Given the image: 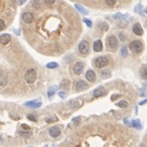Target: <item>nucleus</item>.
Wrapping results in <instances>:
<instances>
[{
    "label": "nucleus",
    "mask_w": 147,
    "mask_h": 147,
    "mask_svg": "<svg viewBox=\"0 0 147 147\" xmlns=\"http://www.w3.org/2000/svg\"><path fill=\"white\" fill-rule=\"evenodd\" d=\"M36 78H37V73H36V71L33 70V69L28 70L26 75H25V79H26L27 83H29V84L34 83L35 80H36Z\"/></svg>",
    "instance_id": "1"
},
{
    "label": "nucleus",
    "mask_w": 147,
    "mask_h": 147,
    "mask_svg": "<svg viewBox=\"0 0 147 147\" xmlns=\"http://www.w3.org/2000/svg\"><path fill=\"white\" fill-rule=\"evenodd\" d=\"M26 1H27V0H19V4H20V5H23V4H24V2H26Z\"/></svg>",
    "instance_id": "35"
},
{
    "label": "nucleus",
    "mask_w": 147,
    "mask_h": 147,
    "mask_svg": "<svg viewBox=\"0 0 147 147\" xmlns=\"http://www.w3.org/2000/svg\"><path fill=\"white\" fill-rule=\"evenodd\" d=\"M141 122L139 121V120H134L133 122H132V126L133 127H135V128H137V129H140L141 128V124H140Z\"/></svg>",
    "instance_id": "20"
},
{
    "label": "nucleus",
    "mask_w": 147,
    "mask_h": 147,
    "mask_svg": "<svg viewBox=\"0 0 147 147\" xmlns=\"http://www.w3.org/2000/svg\"><path fill=\"white\" fill-rule=\"evenodd\" d=\"M104 94H105V89H104L102 86L96 88V89L94 90V92H93V96L96 97V98H98V97H100V96H102V95H104Z\"/></svg>",
    "instance_id": "11"
},
{
    "label": "nucleus",
    "mask_w": 147,
    "mask_h": 147,
    "mask_svg": "<svg viewBox=\"0 0 147 147\" xmlns=\"http://www.w3.org/2000/svg\"><path fill=\"white\" fill-rule=\"evenodd\" d=\"M117 105H118V106H120V107H123V108H127V107H129V103H128L126 100H122V101L118 102V103H117Z\"/></svg>",
    "instance_id": "19"
},
{
    "label": "nucleus",
    "mask_w": 147,
    "mask_h": 147,
    "mask_svg": "<svg viewBox=\"0 0 147 147\" xmlns=\"http://www.w3.org/2000/svg\"><path fill=\"white\" fill-rule=\"evenodd\" d=\"M10 41V35L8 34H3L0 36V43L5 45V44H8V42Z\"/></svg>",
    "instance_id": "15"
},
{
    "label": "nucleus",
    "mask_w": 147,
    "mask_h": 147,
    "mask_svg": "<svg viewBox=\"0 0 147 147\" xmlns=\"http://www.w3.org/2000/svg\"><path fill=\"white\" fill-rule=\"evenodd\" d=\"M80 121V118H75L73 119V123H77V122H79Z\"/></svg>",
    "instance_id": "33"
},
{
    "label": "nucleus",
    "mask_w": 147,
    "mask_h": 147,
    "mask_svg": "<svg viewBox=\"0 0 147 147\" xmlns=\"http://www.w3.org/2000/svg\"><path fill=\"white\" fill-rule=\"evenodd\" d=\"M102 77L103 78H105V77H110V74H109V72H102Z\"/></svg>",
    "instance_id": "28"
},
{
    "label": "nucleus",
    "mask_w": 147,
    "mask_h": 147,
    "mask_svg": "<svg viewBox=\"0 0 147 147\" xmlns=\"http://www.w3.org/2000/svg\"><path fill=\"white\" fill-rule=\"evenodd\" d=\"M22 127H23L24 129H29V127H28V126H26V125H23Z\"/></svg>",
    "instance_id": "36"
},
{
    "label": "nucleus",
    "mask_w": 147,
    "mask_h": 147,
    "mask_svg": "<svg viewBox=\"0 0 147 147\" xmlns=\"http://www.w3.org/2000/svg\"><path fill=\"white\" fill-rule=\"evenodd\" d=\"M102 42L100 41V40H97V41H95L94 42V44H93V49L96 51V52H99V51H101L102 50Z\"/></svg>",
    "instance_id": "16"
},
{
    "label": "nucleus",
    "mask_w": 147,
    "mask_h": 147,
    "mask_svg": "<svg viewBox=\"0 0 147 147\" xmlns=\"http://www.w3.org/2000/svg\"><path fill=\"white\" fill-rule=\"evenodd\" d=\"M145 102H146V99H145V100H144V101H142V102H140V105H143V104H144V103H145Z\"/></svg>",
    "instance_id": "37"
},
{
    "label": "nucleus",
    "mask_w": 147,
    "mask_h": 147,
    "mask_svg": "<svg viewBox=\"0 0 147 147\" xmlns=\"http://www.w3.org/2000/svg\"><path fill=\"white\" fill-rule=\"evenodd\" d=\"M45 121H46L47 123H51V122H56V121H57V119H56L55 117H52V118H46V119H45Z\"/></svg>",
    "instance_id": "24"
},
{
    "label": "nucleus",
    "mask_w": 147,
    "mask_h": 147,
    "mask_svg": "<svg viewBox=\"0 0 147 147\" xmlns=\"http://www.w3.org/2000/svg\"><path fill=\"white\" fill-rule=\"evenodd\" d=\"M146 68L145 69H143V72H142V78L143 79H146Z\"/></svg>",
    "instance_id": "31"
},
{
    "label": "nucleus",
    "mask_w": 147,
    "mask_h": 147,
    "mask_svg": "<svg viewBox=\"0 0 147 147\" xmlns=\"http://www.w3.org/2000/svg\"><path fill=\"white\" fill-rule=\"evenodd\" d=\"M120 95H112V97H111V99L112 100H114V99H117V97H119Z\"/></svg>",
    "instance_id": "34"
},
{
    "label": "nucleus",
    "mask_w": 147,
    "mask_h": 147,
    "mask_svg": "<svg viewBox=\"0 0 147 147\" xmlns=\"http://www.w3.org/2000/svg\"><path fill=\"white\" fill-rule=\"evenodd\" d=\"M4 28H5V23H4V20H3V19H1V18H0V31L4 30Z\"/></svg>",
    "instance_id": "25"
},
{
    "label": "nucleus",
    "mask_w": 147,
    "mask_h": 147,
    "mask_svg": "<svg viewBox=\"0 0 147 147\" xmlns=\"http://www.w3.org/2000/svg\"><path fill=\"white\" fill-rule=\"evenodd\" d=\"M108 45L111 49H116L119 46V40L116 36H109L108 37Z\"/></svg>",
    "instance_id": "5"
},
{
    "label": "nucleus",
    "mask_w": 147,
    "mask_h": 147,
    "mask_svg": "<svg viewBox=\"0 0 147 147\" xmlns=\"http://www.w3.org/2000/svg\"><path fill=\"white\" fill-rule=\"evenodd\" d=\"M48 69H56L57 67H58V65L56 64V62H49V64H47V66H46Z\"/></svg>",
    "instance_id": "21"
},
{
    "label": "nucleus",
    "mask_w": 147,
    "mask_h": 147,
    "mask_svg": "<svg viewBox=\"0 0 147 147\" xmlns=\"http://www.w3.org/2000/svg\"><path fill=\"white\" fill-rule=\"evenodd\" d=\"M42 104V102L40 100H34V101H29V102H26V106H29V107H40Z\"/></svg>",
    "instance_id": "13"
},
{
    "label": "nucleus",
    "mask_w": 147,
    "mask_h": 147,
    "mask_svg": "<svg viewBox=\"0 0 147 147\" xmlns=\"http://www.w3.org/2000/svg\"><path fill=\"white\" fill-rule=\"evenodd\" d=\"M83 70H84V64L83 62L78 61V62L75 64V66H74V73L76 74V75L82 74Z\"/></svg>",
    "instance_id": "7"
},
{
    "label": "nucleus",
    "mask_w": 147,
    "mask_h": 147,
    "mask_svg": "<svg viewBox=\"0 0 147 147\" xmlns=\"http://www.w3.org/2000/svg\"><path fill=\"white\" fill-rule=\"evenodd\" d=\"M84 23L87 24L88 27H92V22H91V20H89V19H87V18H84Z\"/></svg>",
    "instance_id": "26"
},
{
    "label": "nucleus",
    "mask_w": 147,
    "mask_h": 147,
    "mask_svg": "<svg viewBox=\"0 0 147 147\" xmlns=\"http://www.w3.org/2000/svg\"><path fill=\"white\" fill-rule=\"evenodd\" d=\"M87 88H88V84H87L85 81H83V80H80V81H78V82H77V85H76V89H77L78 91L86 90Z\"/></svg>",
    "instance_id": "9"
},
{
    "label": "nucleus",
    "mask_w": 147,
    "mask_h": 147,
    "mask_svg": "<svg viewBox=\"0 0 147 147\" xmlns=\"http://www.w3.org/2000/svg\"><path fill=\"white\" fill-rule=\"evenodd\" d=\"M28 118H29V120H31V121H34V122H36V121H37V119H36V118H34V117H32V116H29Z\"/></svg>",
    "instance_id": "32"
},
{
    "label": "nucleus",
    "mask_w": 147,
    "mask_h": 147,
    "mask_svg": "<svg viewBox=\"0 0 147 147\" xmlns=\"http://www.w3.org/2000/svg\"><path fill=\"white\" fill-rule=\"evenodd\" d=\"M86 79H87L89 82H94L95 79H96V75L94 73V71L89 70V71L86 73Z\"/></svg>",
    "instance_id": "14"
},
{
    "label": "nucleus",
    "mask_w": 147,
    "mask_h": 147,
    "mask_svg": "<svg viewBox=\"0 0 147 147\" xmlns=\"http://www.w3.org/2000/svg\"><path fill=\"white\" fill-rule=\"evenodd\" d=\"M139 95L142 96V97H145V96H146V90H145V88H142V89L139 90Z\"/></svg>",
    "instance_id": "23"
},
{
    "label": "nucleus",
    "mask_w": 147,
    "mask_h": 147,
    "mask_svg": "<svg viewBox=\"0 0 147 147\" xmlns=\"http://www.w3.org/2000/svg\"><path fill=\"white\" fill-rule=\"evenodd\" d=\"M106 1V3L109 5V6H112V5H114V3H116V0H105Z\"/></svg>",
    "instance_id": "27"
},
{
    "label": "nucleus",
    "mask_w": 147,
    "mask_h": 147,
    "mask_svg": "<svg viewBox=\"0 0 147 147\" xmlns=\"http://www.w3.org/2000/svg\"><path fill=\"white\" fill-rule=\"evenodd\" d=\"M23 19H24V22L25 23H27V24H31V23H33V20H34V15H33V13L32 12H25L24 14H23Z\"/></svg>",
    "instance_id": "8"
},
{
    "label": "nucleus",
    "mask_w": 147,
    "mask_h": 147,
    "mask_svg": "<svg viewBox=\"0 0 147 147\" xmlns=\"http://www.w3.org/2000/svg\"><path fill=\"white\" fill-rule=\"evenodd\" d=\"M133 33L137 36H141L143 34V29H142L140 24H135L133 26Z\"/></svg>",
    "instance_id": "12"
},
{
    "label": "nucleus",
    "mask_w": 147,
    "mask_h": 147,
    "mask_svg": "<svg viewBox=\"0 0 147 147\" xmlns=\"http://www.w3.org/2000/svg\"><path fill=\"white\" fill-rule=\"evenodd\" d=\"M79 52L83 55H86L89 52V43L85 40H83L80 44H79Z\"/></svg>",
    "instance_id": "4"
},
{
    "label": "nucleus",
    "mask_w": 147,
    "mask_h": 147,
    "mask_svg": "<svg viewBox=\"0 0 147 147\" xmlns=\"http://www.w3.org/2000/svg\"><path fill=\"white\" fill-rule=\"evenodd\" d=\"M83 104V100L81 98H75L74 100H71L69 102V105L71 107H80Z\"/></svg>",
    "instance_id": "10"
},
{
    "label": "nucleus",
    "mask_w": 147,
    "mask_h": 147,
    "mask_svg": "<svg viewBox=\"0 0 147 147\" xmlns=\"http://www.w3.org/2000/svg\"><path fill=\"white\" fill-rule=\"evenodd\" d=\"M58 96L61 97V98H66V97H67L66 93H64V92H59V93H58Z\"/></svg>",
    "instance_id": "29"
},
{
    "label": "nucleus",
    "mask_w": 147,
    "mask_h": 147,
    "mask_svg": "<svg viewBox=\"0 0 147 147\" xmlns=\"http://www.w3.org/2000/svg\"><path fill=\"white\" fill-rule=\"evenodd\" d=\"M130 49L133 51V52H135V53H140L141 51H142V49H143V45H142V43L140 42V41H133V42H131V44H130Z\"/></svg>",
    "instance_id": "2"
},
{
    "label": "nucleus",
    "mask_w": 147,
    "mask_h": 147,
    "mask_svg": "<svg viewBox=\"0 0 147 147\" xmlns=\"http://www.w3.org/2000/svg\"><path fill=\"white\" fill-rule=\"evenodd\" d=\"M75 7H76V8H77V9H78L82 14H84V15H87V14L89 13V12H88V10H87V9H85V8H84L82 5H80V4H76V5H75Z\"/></svg>",
    "instance_id": "17"
},
{
    "label": "nucleus",
    "mask_w": 147,
    "mask_h": 147,
    "mask_svg": "<svg viewBox=\"0 0 147 147\" xmlns=\"http://www.w3.org/2000/svg\"><path fill=\"white\" fill-rule=\"evenodd\" d=\"M49 135L51 136V137H58L59 135H60V133H61V131H60V128H58L57 126H54V127H52V128H50L49 129Z\"/></svg>",
    "instance_id": "6"
},
{
    "label": "nucleus",
    "mask_w": 147,
    "mask_h": 147,
    "mask_svg": "<svg viewBox=\"0 0 147 147\" xmlns=\"http://www.w3.org/2000/svg\"><path fill=\"white\" fill-rule=\"evenodd\" d=\"M122 55H123L124 57H127V56H128V49H127V47H123V48H122Z\"/></svg>",
    "instance_id": "22"
},
{
    "label": "nucleus",
    "mask_w": 147,
    "mask_h": 147,
    "mask_svg": "<svg viewBox=\"0 0 147 147\" xmlns=\"http://www.w3.org/2000/svg\"><path fill=\"white\" fill-rule=\"evenodd\" d=\"M56 89H57V87H56V86H52V87H50V88H49V90H48V93H47V94H48V96H49V97H52V96H53V94L56 92Z\"/></svg>",
    "instance_id": "18"
},
{
    "label": "nucleus",
    "mask_w": 147,
    "mask_h": 147,
    "mask_svg": "<svg viewBox=\"0 0 147 147\" xmlns=\"http://www.w3.org/2000/svg\"><path fill=\"white\" fill-rule=\"evenodd\" d=\"M54 1H55V0H45V3L48 4V5H50V4H53Z\"/></svg>",
    "instance_id": "30"
},
{
    "label": "nucleus",
    "mask_w": 147,
    "mask_h": 147,
    "mask_svg": "<svg viewBox=\"0 0 147 147\" xmlns=\"http://www.w3.org/2000/svg\"><path fill=\"white\" fill-rule=\"evenodd\" d=\"M108 65V60L106 57L104 56H100V57H97L95 59V66L98 68V69H102L104 67H106Z\"/></svg>",
    "instance_id": "3"
}]
</instances>
